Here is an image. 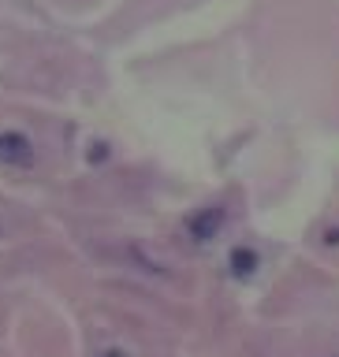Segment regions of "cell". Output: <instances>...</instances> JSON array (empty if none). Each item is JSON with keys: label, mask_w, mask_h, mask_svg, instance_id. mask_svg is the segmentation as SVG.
<instances>
[{"label": "cell", "mask_w": 339, "mask_h": 357, "mask_svg": "<svg viewBox=\"0 0 339 357\" xmlns=\"http://www.w3.org/2000/svg\"><path fill=\"white\" fill-rule=\"evenodd\" d=\"M0 164L4 167H30L34 164V142L22 130L0 134Z\"/></svg>", "instance_id": "obj_1"}, {"label": "cell", "mask_w": 339, "mask_h": 357, "mask_svg": "<svg viewBox=\"0 0 339 357\" xmlns=\"http://www.w3.org/2000/svg\"><path fill=\"white\" fill-rule=\"evenodd\" d=\"M257 268H261V253L254 250V245H246V242H239V245H231V253H228V272H231V279H254L257 275Z\"/></svg>", "instance_id": "obj_2"}, {"label": "cell", "mask_w": 339, "mask_h": 357, "mask_svg": "<svg viewBox=\"0 0 339 357\" xmlns=\"http://www.w3.org/2000/svg\"><path fill=\"white\" fill-rule=\"evenodd\" d=\"M224 220H228V216H224V208H217V205L194 212V216H190V223H187V227H190V238H194V242H212V238H217V231L224 227Z\"/></svg>", "instance_id": "obj_3"}, {"label": "cell", "mask_w": 339, "mask_h": 357, "mask_svg": "<svg viewBox=\"0 0 339 357\" xmlns=\"http://www.w3.org/2000/svg\"><path fill=\"white\" fill-rule=\"evenodd\" d=\"M324 242H329V245H339V227H336V231H329V238H324Z\"/></svg>", "instance_id": "obj_4"}, {"label": "cell", "mask_w": 339, "mask_h": 357, "mask_svg": "<svg viewBox=\"0 0 339 357\" xmlns=\"http://www.w3.org/2000/svg\"><path fill=\"white\" fill-rule=\"evenodd\" d=\"M101 357H123V350H105V354H101Z\"/></svg>", "instance_id": "obj_5"}]
</instances>
